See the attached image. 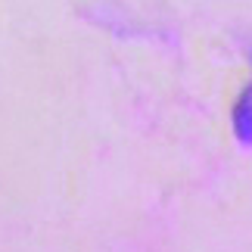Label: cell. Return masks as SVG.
<instances>
[{"instance_id": "1", "label": "cell", "mask_w": 252, "mask_h": 252, "mask_svg": "<svg viewBox=\"0 0 252 252\" xmlns=\"http://www.w3.org/2000/svg\"><path fill=\"white\" fill-rule=\"evenodd\" d=\"M246 115H249V122H252V103H249V109H246Z\"/></svg>"}]
</instances>
